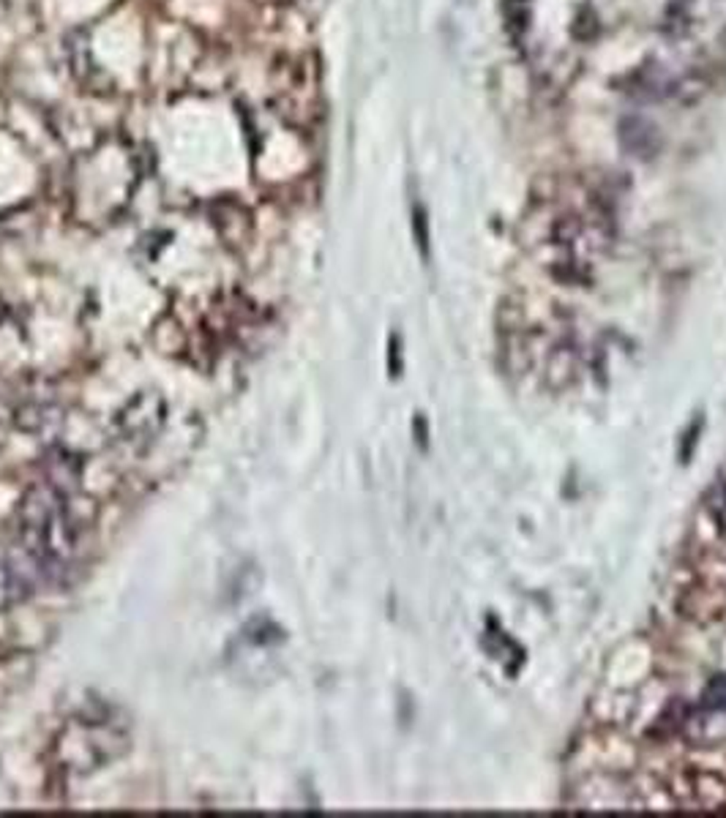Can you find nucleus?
Segmentation results:
<instances>
[{
    "label": "nucleus",
    "mask_w": 726,
    "mask_h": 818,
    "mask_svg": "<svg viewBox=\"0 0 726 818\" xmlns=\"http://www.w3.org/2000/svg\"><path fill=\"white\" fill-rule=\"evenodd\" d=\"M82 519L71 508V497L50 483H36L20 503V538L36 557L66 568L80 549Z\"/></svg>",
    "instance_id": "1"
},
{
    "label": "nucleus",
    "mask_w": 726,
    "mask_h": 818,
    "mask_svg": "<svg viewBox=\"0 0 726 818\" xmlns=\"http://www.w3.org/2000/svg\"><path fill=\"white\" fill-rule=\"evenodd\" d=\"M165 418H167V409H165V401L159 393H139L120 409L115 426H118V434L123 442L148 445L162 431Z\"/></svg>",
    "instance_id": "2"
},
{
    "label": "nucleus",
    "mask_w": 726,
    "mask_h": 818,
    "mask_svg": "<svg viewBox=\"0 0 726 818\" xmlns=\"http://www.w3.org/2000/svg\"><path fill=\"white\" fill-rule=\"evenodd\" d=\"M618 139L620 147L634 158H653L661 150L658 128L642 115H626L618 126Z\"/></svg>",
    "instance_id": "3"
},
{
    "label": "nucleus",
    "mask_w": 726,
    "mask_h": 818,
    "mask_svg": "<svg viewBox=\"0 0 726 818\" xmlns=\"http://www.w3.org/2000/svg\"><path fill=\"white\" fill-rule=\"evenodd\" d=\"M44 483H50L52 488H58L61 494L66 497H74L80 491V483H82V461L80 456L58 447L47 456L44 461Z\"/></svg>",
    "instance_id": "4"
},
{
    "label": "nucleus",
    "mask_w": 726,
    "mask_h": 818,
    "mask_svg": "<svg viewBox=\"0 0 726 818\" xmlns=\"http://www.w3.org/2000/svg\"><path fill=\"white\" fill-rule=\"evenodd\" d=\"M66 52H69V63H71V71L80 82H90L93 74H101L96 61H93V52H90V44L85 39V33H74L66 44Z\"/></svg>",
    "instance_id": "5"
},
{
    "label": "nucleus",
    "mask_w": 726,
    "mask_h": 818,
    "mask_svg": "<svg viewBox=\"0 0 726 818\" xmlns=\"http://www.w3.org/2000/svg\"><path fill=\"white\" fill-rule=\"evenodd\" d=\"M412 227H415V240H418L423 257H429V221H426L423 208H418V205L412 211Z\"/></svg>",
    "instance_id": "6"
},
{
    "label": "nucleus",
    "mask_w": 726,
    "mask_h": 818,
    "mask_svg": "<svg viewBox=\"0 0 726 818\" xmlns=\"http://www.w3.org/2000/svg\"><path fill=\"white\" fill-rule=\"evenodd\" d=\"M396 355H399V347H396V339H391V374L396 377L399 369H396Z\"/></svg>",
    "instance_id": "7"
}]
</instances>
